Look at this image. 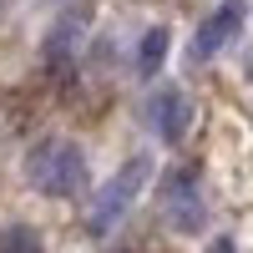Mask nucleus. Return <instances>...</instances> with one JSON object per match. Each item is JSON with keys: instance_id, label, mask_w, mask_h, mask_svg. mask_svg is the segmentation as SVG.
<instances>
[{"instance_id": "9", "label": "nucleus", "mask_w": 253, "mask_h": 253, "mask_svg": "<svg viewBox=\"0 0 253 253\" xmlns=\"http://www.w3.org/2000/svg\"><path fill=\"white\" fill-rule=\"evenodd\" d=\"M208 253H238V243H233V238H228V233H218L213 243H208Z\"/></svg>"}, {"instance_id": "7", "label": "nucleus", "mask_w": 253, "mask_h": 253, "mask_svg": "<svg viewBox=\"0 0 253 253\" xmlns=\"http://www.w3.org/2000/svg\"><path fill=\"white\" fill-rule=\"evenodd\" d=\"M167 46H172V31L167 26H147L142 41H137V76H157L162 61H167Z\"/></svg>"}, {"instance_id": "11", "label": "nucleus", "mask_w": 253, "mask_h": 253, "mask_svg": "<svg viewBox=\"0 0 253 253\" xmlns=\"http://www.w3.org/2000/svg\"><path fill=\"white\" fill-rule=\"evenodd\" d=\"M248 76H253V66H248Z\"/></svg>"}, {"instance_id": "2", "label": "nucleus", "mask_w": 253, "mask_h": 253, "mask_svg": "<svg viewBox=\"0 0 253 253\" xmlns=\"http://www.w3.org/2000/svg\"><path fill=\"white\" fill-rule=\"evenodd\" d=\"M152 182V157H126L117 172L96 187V198H91V208H86V233L91 238H107L117 223H126V213L137 208V198H142V187Z\"/></svg>"}, {"instance_id": "1", "label": "nucleus", "mask_w": 253, "mask_h": 253, "mask_svg": "<svg viewBox=\"0 0 253 253\" xmlns=\"http://www.w3.org/2000/svg\"><path fill=\"white\" fill-rule=\"evenodd\" d=\"M26 182L36 187V193L66 203V198L86 193L91 162H86V152H81L71 137H41L31 152H26Z\"/></svg>"}, {"instance_id": "10", "label": "nucleus", "mask_w": 253, "mask_h": 253, "mask_svg": "<svg viewBox=\"0 0 253 253\" xmlns=\"http://www.w3.org/2000/svg\"><path fill=\"white\" fill-rule=\"evenodd\" d=\"M46 5H56V0H46Z\"/></svg>"}, {"instance_id": "5", "label": "nucleus", "mask_w": 253, "mask_h": 253, "mask_svg": "<svg viewBox=\"0 0 253 253\" xmlns=\"http://www.w3.org/2000/svg\"><path fill=\"white\" fill-rule=\"evenodd\" d=\"M147 126L157 132V142L177 147L187 137V126H193V101H187L182 86H157L147 96Z\"/></svg>"}, {"instance_id": "4", "label": "nucleus", "mask_w": 253, "mask_h": 253, "mask_svg": "<svg viewBox=\"0 0 253 253\" xmlns=\"http://www.w3.org/2000/svg\"><path fill=\"white\" fill-rule=\"evenodd\" d=\"M243 20H248V0H218L213 10H208L198 20V31H193V46H187V56L198 61V66H208L218 51H228L238 41L243 31Z\"/></svg>"}, {"instance_id": "8", "label": "nucleus", "mask_w": 253, "mask_h": 253, "mask_svg": "<svg viewBox=\"0 0 253 253\" xmlns=\"http://www.w3.org/2000/svg\"><path fill=\"white\" fill-rule=\"evenodd\" d=\"M0 253H46L31 223H0Z\"/></svg>"}, {"instance_id": "6", "label": "nucleus", "mask_w": 253, "mask_h": 253, "mask_svg": "<svg viewBox=\"0 0 253 253\" xmlns=\"http://www.w3.org/2000/svg\"><path fill=\"white\" fill-rule=\"evenodd\" d=\"M81 41H86V20L81 15H61L46 31V41H41V66L51 76H66L76 66V56H81Z\"/></svg>"}, {"instance_id": "3", "label": "nucleus", "mask_w": 253, "mask_h": 253, "mask_svg": "<svg viewBox=\"0 0 253 253\" xmlns=\"http://www.w3.org/2000/svg\"><path fill=\"white\" fill-rule=\"evenodd\" d=\"M157 203L162 218L172 223V233H203L208 228V193H203V167L198 162H177L157 177Z\"/></svg>"}]
</instances>
